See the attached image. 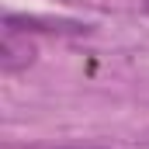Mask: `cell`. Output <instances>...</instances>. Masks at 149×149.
I'll return each mask as SVG.
<instances>
[{
    "label": "cell",
    "mask_w": 149,
    "mask_h": 149,
    "mask_svg": "<svg viewBox=\"0 0 149 149\" xmlns=\"http://www.w3.org/2000/svg\"><path fill=\"white\" fill-rule=\"evenodd\" d=\"M3 31H56V35H87L90 24L80 21H52V17H31V14H7L3 17Z\"/></svg>",
    "instance_id": "6da1fadb"
},
{
    "label": "cell",
    "mask_w": 149,
    "mask_h": 149,
    "mask_svg": "<svg viewBox=\"0 0 149 149\" xmlns=\"http://www.w3.org/2000/svg\"><path fill=\"white\" fill-rule=\"evenodd\" d=\"M35 63V45L28 38H21V31H3L0 38V70L3 73H21Z\"/></svg>",
    "instance_id": "7a4b0ae2"
}]
</instances>
